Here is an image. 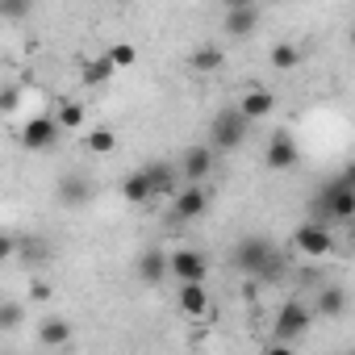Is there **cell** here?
I'll return each instance as SVG.
<instances>
[{
    "instance_id": "cell-1",
    "label": "cell",
    "mask_w": 355,
    "mask_h": 355,
    "mask_svg": "<svg viewBox=\"0 0 355 355\" xmlns=\"http://www.w3.org/2000/svg\"><path fill=\"white\" fill-rule=\"evenodd\" d=\"M309 209H313L309 222H322V226H330V222H351V218H355V175L343 171V175H334V180H326V184L313 193Z\"/></svg>"
},
{
    "instance_id": "cell-2",
    "label": "cell",
    "mask_w": 355,
    "mask_h": 355,
    "mask_svg": "<svg viewBox=\"0 0 355 355\" xmlns=\"http://www.w3.org/2000/svg\"><path fill=\"white\" fill-rule=\"evenodd\" d=\"M234 268L243 276H263V280H276L284 272V255L276 251V243L268 234H251L234 247Z\"/></svg>"
},
{
    "instance_id": "cell-3",
    "label": "cell",
    "mask_w": 355,
    "mask_h": 355,
    "mask_svg": "<svg viewBox=\"0 0 355 355\" xmlns=\"http://www.w3.org/2000/svg\"><path fill=\"white\" fill-rule=\"evenodd\" d=\"M247 134H251V121L234 109V105H226L214 121H209V150L218 155V150H239L243 142H247Z\"/></svg>"
},
{
    "instance_id": "cell-4",
    "label": "cell",
    "mask_w": 355,
    "mask_h": 355,
    "mask_svg": "<svg viewBox=\"0 0 355 355\" xmlns=\"http://www.w3.org/2000/svg\"><path fill=\"white\" fill-rule=\"evenodd\" d=\"M309 326H313V309L305 301H284L276 309V322H272V343H288L293 347L297 338L309 334Z\"/></svg>"
},
{
    "instance_id": "cell-5",
    "label": "cell",
    "mask_w": 355,
    "mask_h": 355,
    "mask_svg": "<svg viewBox=\"0 0 355 355\" xmlns=\"http://www.w3.org/2000/svg\"><path fill=\"white\" fill-rule=\"evenodd\" d=\"M167 276H175L180 284H205V276H209V259H205V251H197V247L171 251V255H167Z\"/></svg>"
},
{
    "instance_id": "cell-6",
    "label": "cell",
    "mask_w": 355,
    "mask_h": 355,
    "mask_svg": "<svg viewBox=\"0 0 355 355\" xmlns=\"http://www.w3.org/2000/svg\"><path fill=\"white\" fill-rule=\"evenodd\" d=\"M293 247H297L305 259H330V255H334V234H330V226H322V222H301V226L293 230Z\"/></svg>"
},
{
    "instance_id": "cell-7",
    "label": "cell",
    "mask_w": 355,
    "mask_h": 355,
    "mask_svg": "<svg viewBox=\"0 0 355 355\" xmlns=\"http://www.w3.org/2000/svg\"><path fill=\"white\" fill-rule=\"evenodd\" d=\"M259 21H263V13L255 9V5H247V0H230L226 5V17H222V34H230V38H251L255 30H259Z\"/></svg>"
},
{
    "instance_id": "cell-8",
    "label": "cell",
    "mask_w": 355,
    "mask_h": 355,
    "mask_svg": "<svg viewBox=\"0 0 355 355\" xmlns=\"http://www.w3.org/2000/svg\"><path fill=\"white\" fill-rule=\"evenodd\" d=\"M17 138H21V146L26 150H51L55 142H59V125H55V117H30V121H21V130H17Z\"/></svg>"
},
{
    "instance_id": "cell-9",
    "label": "cell",
    "mask_w": 355,
    "mask_h": 355,
    "mask_svg": "<svg viewBox=\"0 0 355 355\" xmlns=\"http://www.w3.org/2000/svg\"><path fill=\"white\" fill-rule=\"evenodd\" d=\"M214 163H218V155H214L205 142H197V146H189V150L180 155V167H175V175H184L189 184H201L205 175L214 171Z\"/></svg>"
},
{
    "instance_id": "cell-10",
    "label": "cell",
    "mask_w": 355,
    "mask_h": 355,
    "mask_svg": "<svg viewBox=\"0 0 355 355\" xmlns=\"http://www.w3.org/2000/svg\"><path fill=\"white\" fill-rule=\"evenodd\" d=\"M55 197H59L67 209H80V205H88V201L96 197V189H92V180H88V175H80V171H67L63 180L55 184Z\"/></svg>"
},
{
    "instance_id": "cell-11",
    "label": "cell",
    "mask_w": 355,
    "mask_h": 355,
    "mask_svg": "<svg viewBox=\"0 0 355 355\" xmlns=\"http://www.w3.org/2000/svg\"><path fill=\"white\" fill-rule=\"evenodd\" d=\"M205 209H209V193H205L201 184L180 189V193H175V201H171V218H175V222H193V218H201Z\"/></svg>"
},
{
    "instance_id": "cell-12",
    "label": "cell",
    "mask_w": 355,
    "mask_h": 355,
    "mask_svg": "<svg viewBox=\"0 0 355 355\" xmlns=\"http://www.w3.org/2000/svg\"><path fill=\"white\" fill-rule=\"evenodd\" d=\"M297 159H301V150H297L293 134L288 130H276L272 142H268V167L272 171H288V167H297Z\"/></svg>"
},
{
    "instance_id": "cell-13",
    "label": "cell",
    "mask_w": 355,
    "mask_h": 355,
    "mask_svg": "<svg viewBox=\"0 0 355 355\" xmlns=\"http://www.w3.org/2000/svg\"><path fill=\"white\" fill-rule=\"evenodd\" d=\"M138 171L146 175V184H150V201L175 193V167H171V163H146V167H138Z\"/></svg>"
},
{
    "instance_id": "cell-14",
    "label": "cell",
    "mask_w": 355,
    "mask_h": 355,
    "mask_svg": "<svg viewBox=\"0 0 355 355\" xmlns=\"http://www.w3.org/2000/svg\"><path fill=\"white\" fill-rule=\"evenodd\" d=\"M234 109H239V113H243V117L255 125L259 117H268V113L276 109V96H272L268 88H247V92H243V101H239Z\"/></svg>"
},
{
    "instance_id": "cell-15",
    "label": "cell",
    "mask_w": 355,
    "mask_h": 355,
    "mask_svg": "<svg viewBox=\"0 0 355 355\" xmlns=\"http://www.w3.org/2000/svg\"><path fill=\"white\" fill-rule=\"evenodd\" d=\"M134 272H138L142 284H163V280H167V255H163L159 247H146V251L138 255Z\"/></svg>"
},
{
    "instance_id": "cell-16",
    "label": "cell",
    "mask_w": 355,
    "mask_h": 355,
    "mask_svg": "<svg viewBox=\"0 0 355 355\" xmlns=\"http://www.w3.org/2000/svg\"><path fill=\"white\" fill-rule=\"evenodd\" d=\"M175 305H180L184 318H205V313H209V293H205V284H180Z\"/></svg>"
},
{
    "instance_id": "cell-17",
    "label": "cell",
    "mask_w": 355,
    "mask_h": 355,
    "mask_svg": "<svg viewBox=\"0 0 355 355\" xmlns=\"http://www.w3.org/2000/svg\"><path fill=\"white\" fill-rule=\"evenodd\" d=\"M71 338H76V326L67 318H42V326H38V343L42 347H67Z\"/></svg>"
},
{
    "instance_id": "cell-18",
    "label": "cell",
    "mask_w": 355,
    "mask_h": 355,
    "mask_svg": "<svg viewBox=\"0 0 355 355\" xmlns=\"http://www.w3.org/2000/svg\"><path fill=\"white\" fill-rule=\"evenodd\" d=\"M347 288L343 284H322V293H318V313L322 318H343L347 313Z\"/></svg>"
},
{
    "instance_id": "cell-19",
    "label": "cell",
    "mask_w": 355,
    "mask_h": 355,
    "mask_svg": "<svg viewBox=\"0 0 355 355\" xmlns=\"http://www.w3.org/2000/svg\"><path fill=\"white\" fill-rule=\"evenodd\" d=\"M84 121H88V113H84L80 101H59V109H55V125H59V134L84 130Z\"/></svg>"
},
{
    "instance_id": "cell-20",
    "label": "cell",
    "mask_w": 355,
    "mask_h": 355,
    "mask_svg": "<svg viewBox=\"0 0 355 355\" xmlns=\"http://www.w3.org/2000/svg\"><path fill=\"white\" fill-rule=\"evenodd\" d=\"M84 150L88 155H113L117 150V130L113 125H92L84 134Z\"/></svg>"
},
{
    "instance_id": "cell-21",
    "label": "cell",
    "mask_w": 355,
    "mask_h": 355,
    "mask_svg": "<svg viewBox=\"0 0 355 355\" xmlns=\"http://www.w3.org/2000/svg\"><path fill=\"white\" fill-rule=\"evenodd\" d=\"M13 259H21V263H42V259H51V243H46L42 234H21Z\"/></svg>"
},
{
    "instance_id": "cell-22",
    "label": "cell",
    "mask_w": 355,
    "mask_h": 355,
    "mask_svg": "<svg viewBox=\"0 0 355 355\" xmlns=\"http://www.w3.org/2000/svg\"><path fill=\"white\" fill-rule=\"evenodd\" d=\"M222 63H226V51H222V46H201V51H193V55H189V67H193V71H201V76L218 71Z\"/></svg>"
},
{
    "instance_id": "cell-23",
    "label": "cell",
    "mask_w": 355,
    "mask_h": 355,
    "mask_svg": "<svg viewBox=\"0 0 355 355\" xmlns=\"http://www.w3.org/2000/svg\"><path fill=\"white\" fill-rule=\"evenodd\" d=\"M117 71H113V63L105 59V55H96V59H88L84 63V71H80V80L88 84V88H101V84H109Z\"/></svg>"
},
{
    "instance_id": "cell-24",
    "label": "cell",
    "mask_w": 355,
    "mask_h": 355,
    "mask_svg": "<svg viewBox=\"0 0 355 355\" xmlns=\"http://www.w3.org/2000/svg\"><path fill=\"white\" fill-rule=\"evenodd\" d=\"M121 201H130V205H146L150 201V184H146L142 171H130L121 180Z\"/></svg>"
},
{
    "instance_id": "cell-25",
    "label": "cell",
    "mask_w": 355,
    "mask_h": 355,
    "mask_svg": "<svg viewBox=\"0 0 355 355\" xmlns=\"http://www.w3.org/2000/svg\"><path fill=\"white\" fill-rule=\"evenodd\" d=\"M297 63H301V46L297 42H276L272 46V67L276 71H293Z\"/></svg>"
},
{
    "instance_id": "cell-26",
    "label": "cell",
    "mask_w": 355,
    "mask_h": 355,
    "mask_svg": "<svg viewBox=\"0 0 355 355\" xmlns=\"http://www.w3.org/2000/svg\"><path fill=\"white\" fill-rule=\"evenodd\" d=\"M26 322V301H0V334H9Z\"/></svg>"
},
{
    "instance_id": "cell-27",
    "label": "cell",
    "mask_w": 355,
    "mask_h": 355,
    "mask_svg": "<svg viewBox=\"0 0 355 355\" xmlns=\"http://www.w3.org/2000/svg\"><path fill=\"white\" fill-rule=\"evenodd\" d=\"M109 63H113V71H121V67H134V59H138V51L130 46V42H117V46H109V55H105Z\"/></svg>"
},
{
    "instance_id": "cell-28",
    "label": "cell",
    "mask_w": 355,
    "mask_h": 355,
    "mask_svg": "<svg viewBox=\"0 0 355 355\" xmlns=\"http://www.w3.org/2000/svg\"><path fill=\"white\" fill-rule=\"evenodd\" d=\"M17 255V234H9V230H0V263H9Z\"/></svg>"
},
{
    "instance_id": "cell-29",
    "label": "cell",
    "mask_w": 355,
    "mask_h": 355,
    "mask_svg": "<svg viewBox=\"0 0 355 355\" xmlns=\"http://www.w3.org/2000/svg\"><path fill=\"white\" fill-rule=\"evenodd\" d=\"M0 17L21 21V17H30V5H9V0H0Z\"/></svg>"
},
{
    "instance_id": "cell-30",
    "label": "cell",
    "mask_w": 355,
    "mask_h": 355,
    "mask_svg": "<svg viewBox=\"0 0 355 355\" xmlns=\"http://www.w3.org/2000/svg\"><path fill=\"white\" fill-rule=\"evenodd\" d=\"M17 96H21V88H5V92H0V113H9L17 105Z\"/></svg>"
},
{
    "instance_id": "cell-31",
    "label": "cell",
    "mask_w": 355,
    "mask_h": 355,
    "mask_svg": "<svg viewBox=\"0 0 355 355\" xmlns=\"http://www.w3.org/2000/svg\"><path fill=\"white\" fill-rule=\"evenodd\" d=\"M46 297H51V284L46 280H34L30 284V301H46Z\"/></svg>"
},
{
    "instance_id": "cell-32",
    "label": "cell",
    "mask_w": 355,
    "mask_h": 355,
    "mask_svg": "<svg viewBox=\"0 0 355 355\" xmlns=\"http://www.w3.org/2000/svg\"><path fill=\"white\" fill-rule=\"evenodd\" d=\"M263 355H297V351H293V347H288V343H272V347H268V351H263Z\"/></svg>"
}]
</instances>
